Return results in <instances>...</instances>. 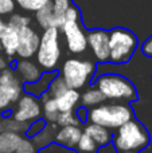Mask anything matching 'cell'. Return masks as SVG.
Wrapping results in <instances>:
<instances>
[{
	"label": "cell",
	"instance_id": "cell-39",
	"mask_svg": "<svg viewBox=\"0 0 152 153\" xmlns=\"http://www.w3.org/2000/svg\"><path fill=\"white\" fill-rule=\"evenodd\" d=\"M117 153H137V152H133V151H117Z\"/></svg>",
	"mask_w": 152,
	"mask_h": 153
},
{
	"label": "cell",
	"instance_id": "cell-18",
	"mask_svg": "<svg viewBox=\"0 0 152 153\" xmlns=\"http://www.w3.org/2000/svg\"><path fill=\"white\" fill-rule=\"evenodd\" d=\"M24 136L20 133L1 130L0 132V153H15Z\"/></svg>",
	"mask_w": 152,
	"mask_h": 153
},
{
	"label": "cell",
	"instance_id": "cell-3",
	"mask_svg": "<svg viewBox=\"0 0 152 153\" xmlns=\"http://www.w3.org/2000/svg\"><path fill=\"white\" fill-rule=\"evenodd\" d=\"M94 86L104 94L107 101L135 102L137 100L136 87L128 78L118 74H101L96 78Z\"/></svg>",
	"mask_w": 152,
	"mask_h": 153
},
{
	"label": "cell",
	"instance_id": "cell-38",
	"mask_svg": "<svg viewBox=\"0 0 152 153\" xmlns=\"http://www.w3.org/2000/svg\"><path fill=\"white\" fill-rule=\"evenodd\" d=\"M5 27H7V22H4V20H3V16L0 15V35H1L3 32H4Z\"/></svg>",
	"mask_w": 152,
	"mask_h": 153
},
{
	"label": "cell",
	"instance_id": "cell-22",
	"mask_svg": "<svg viewBox=\"0 0 152 153\" xmlns=\"http://www.w3.org/2000/svg\"><path fill=\"white\" fill-rule=\"evenodd\" d=\"M80 101H81V103H82V106H85V108H94V106L105 102L107 100H105L104 94H102L96 86H93V87H90V89H88L86 91H83Z\"/></svg>",
	"mask_w": 152,
	"mask_h": 153
},
{
	"label": "cell",
	"instance_id": "cell-15",
	"mask_svg": "<svg viewBox=\"0 0 152 153\" xmlns=\"http://www.w3.org/2000/svg\"><path fill=\"white\" fill-rule=\"evenodd\" d=\"M57 74H58V73H57L55 70H54V71H43L42 75L39 76V79H37L35 82L23 83V93H27V94L35 95V97L39 98L43 93L47 91L51 79Z\"/></svg>",
	"mask_w": 152,
	"mask_h": 153
},
{
	"label": "cell",
	"instance_id": "cell-17",
	"mask_svg": "<svg viewBox=\"0 0 152 153\" xmlns=\"http://www.w3.org/2000/svg\"><path fill=\"white\" fill-rule=\"evenodd\" d=\"M81 94L78 90L75 89H67L66 91H63L59 97L55 98L57 101V106H58L59 111H72L74 110L78 106V102H80Z\"/></svg>",
	"mask_w": 152,
	"mask_h": 153
},
{
	"label": "cell",
	"instance_id": "cell-28",
	"mask_svg": "<svg viewBox=\"0 0 152 153\" xmlns=\"http://www.w3.org/2000/svg\"><path fill=\"white\" fill-rule=\"evenodd\" d=\"M31 24V18L26 15H20V13H11L10 19L7 22V26L12 27L15 30H20L22 27H26Z\"/></svg>",
	"mask_w": 152,
	"mask_h": 153
},
{
	"label": "cell",
	"instance_id": "cell-37",
	"mask_svg": "<svg viewBox=\"0 0 152 153\" xmlns=\"http://www.w3.org/2000/svg\"><path fill=\"white\" fill-rule=\"evenodd\" d=\"M8 66H10V59L3 53H0V70L5 69V67H8Z\"/></svg>",
	"mask_w": 152,
	"mask_h": 153
},
{
	"label": "cell",
	"instance_id": "cell-23",
	"mask_svg": "<svg viewBox=\"0 0 152 153\" xmlns=\"http://www.w3.org/2000/svg\"><path fill=\"white\" fill-rule=\"evenodd\" d=\"M72 0H51V7L55 16V27H61L65 22V13L72 7Z\"/></svg>",
	"mask_w": 152,
	"mask_h": 153
},
{
	"label": "cell",
	"instance_id": "cell-19",
	"mask_svg": "<svg viewBox=\"0 0 152 153\" xmlns=\"http://www.w3.org/2000/svg\"><path fill=\"white\" fill-rule=\"evenodd\" d=\"M39 101H40V105H42L43 118L47 122H57L59 110H58V106H57L55 98L50 97V94L46 91L39 97Z\"/></svg>",
	"mask_w": 152,
	"mask_h": 153
},
{
	"label": "cell",
	"instance_id": "cell-41",
	"mask_svg": "<svg viewBox=\"0 0 152 153\" xmlns=\"http://www.w3.org/2000/svg\"><path fill=\"white\" fill-rule=\"evenodd\" d=\"M0 53H3V47H1V42H0Z\"/></svg>",
	"mask_w": 152,
	"mask_h": 153
},
{
	"label": "cell",
	"instance_id": "cell-10",
	"mask_svg": "<svg viewBox=\"0 0 152 153\" xmlns=\"http://www.w3.org/2000/svg\"><path fill=\"white\" fill-rule=\"evenodd\" d=\"M88 47L98 63L109 62V32L105 30H92L86 32Z\"/></svg>",
	"mask_w": 152,
	"mask_h": 153
},
{
	"label": "cell",
	"instance_id": "cell-13",
	"mask_svg": "<svg viewBox=\"0 0 152 153\" xmlns=\"http://www.w3.org/2000/svg\"><path fill=\"white\" fill-rule=\"evenodd\" d=\"M15 71L23 83H30L39 79L43 70L37 62H32L30 59H19L15 65Z\"/></svg>",
	"mask_w": 152,
	"mask_h": 153
},
{
	"label": "cell",
	"instance_id": "cell-26",
	"mask_svg": "<svg viewBox=\"0 0 152 153\" xmlns=\"http://www.w3.org/2000/svg\"><path fill=\"white\" fill-rule=\"evenodd\" d=\"M30 124H23V122L16 121L12 117H7V118H3V130H11V132H16L24 134L28 128Z\"/></svg>",
	"mask_w": 152,
	"mask_h": 153
},
{
	"label": "cell",
	"instance_id": "cell-36",
	"mask_svg": "<svg viewBox=\"0 0 152 153\" xmlns=\"http://www.w3.org/2000/svg\"><path fill=\"white\" fill-rule=\"evenodd\" d=\"M96 153H117V149L115 148V145H113L112 143H109V144H107V145L100 146Z\"/></svg>",
	"mask_w": 152,
	"mask_h": 153
},
{
	"label": "cell",
	"instance_id": "cell-29",
	"mask_svg": "<svg viewBox=\"0 0 152 153\" xmlns=\"http://www.w3.org/2000/svg\"><path fill=\"white\" fill-rule=\"evenodd\" d=\"M50 0H15V3L22 8L23 11H28V12H35L40 7H43L45 4Z\"/></svg>",
	"mask_w": 152,
	"mask_h": 153
},
{
	"label": "cell",
	"instance_id": "cell-34",
	"mask_svg": "<svg viewBox=\"0 0 152 153\" xmlns=\"http://www.w3.org/2000/svg\"><path fill=\"white\" fill-rule=\"evenodd\" d=\"M75 114H77L78 120L81 121V124H83V122L88 121V108H85V106H77V109H74Z\"/></svg>",
	"mask_w": 152,
	"mask_h": 153
},
{
	"label": "cell",
	"instance_id": "cell-32",
	"mask_svg": "<svg viewBox=\"0 0 152 153\" xmlns=\"http://www.w3.org/2000/svg\"><path fill=\"white\" fill-rule=\"evenodd\" d=\"M39 149L35 146V144L31 141V138L28 137H23L19 144L18 149L15 151V153H38Z\"/></svg>",
	"mask_w": 152,
	"mask_h": 153
},
{
	"label": "cell",
	"instance_id": "cell-20",
	"mask_svg": "<svg viewBox=\"0 0 152 153\" xmlns=\"http://www.w3.org/2000/svg\"><path fill=\"white\" fill-rule=\"evenodd\" d=\"M57 129H58L57 122H47V125L38 134L31 137V141L35 144V146L38 149L45 148V146H47L48 144H51L54 141V136H55Z\"/></svg>",
	"mask_w": 152,
	"mask_h": 153
},
{
	"label": "cell",
	"instance_id": "cell-21",
	"mask_svg": "<svg viewBox=\"0 0 152 153\" xmlns=\"http://www.w3.org/2000/svg\"><path fill=\"white\" fill-rule=\"evenodd\" d=\"M35 20L38 26L43 30L48 27H55V16H54L53 7H51V0L43 7H40L38 11H35Z\"/></svg>",
	"mask_w": 152,
	"mask_h": 153
},
{
	"label": "cell",
	"instance_id": "cell-16",
	"mask_svg": "<svg viewBox=\"0 0 152 153\" xmlns=\"http://www.w3.org/2000/svg\"><path fill=\"white\" fill-rule=\"evenodd\" d=\"M83 133H86V134L97 144L98 148L102 145H107V144L112 143V133H110V130L108 129V128L102 126V125L89 122V124H86L85 128H83Z\"/></svg>",
	"mask_w": 152,
	"mask_h": 153
},
{
	"label": "cell",
	"instance_id": "cell-6",
	"mask_svg": "<svg viewBox=\"0 0 152 153\" xmlns=\"http://www.w3.org/2000/svg\"><path fill=\"white\" fill-rule=\"evenodd\" d=\"M94 71H96V65L92 61L69 58L62 63L59 75L66 82L67 87L80 90L83 86H86V83H89Z\"/></svg>",
	"mask_w": 152,
	"mask_h": 153
},
{
	"label": "cell",
	"instance_id": "cell-4",
	"mask_svg": "<svg viewBox=\"0 0 152 153\" xmlns=\"http://www.w3.org/2000/svg\"><path fill=\"white\" fill-rule=\"evenodd\" d=\"M58 27H48L40 35L39 46L37 50V63L43 71H54L61 62V42Z\"/></svg>",
	"mask_w": 152,
	"mask_h": 153
},
{
	"label": "cell",
	"instance_id": "cell-8",
	"mask_svg": "<svg viewBox=\"0 0 152 153\" xmlns=\"http://www.w3.org/2000/svg\"><path fill=\"white\" fill-rule=\"evenodd\" d=\"M59 31L63 34L66 47L72 54H83L88 50V40L86 32L82 28L81 19H65L63 24L59 27Z\"/></svg>",
	"mask_w": 152,
	"mask_h": 153
},
{
	"label": "cell",
	"instance_id": "cell-14",
	"mask_svg": "<svg viewBox=\"0 0 152 153\" xmlns=\"http://www.w3.org/2000/svg\"><path fill=\"white\" fill-rule=\"evenodd\" d=\"M0 42H1L3 54H4L10 61H12L16 56V51H18V45H19L18 30L7 26L4 32L0 35Z\"/></svg>",
	"mask_w": 152,
	"mask_h": 153
},
{
	"label": "cell",
	"instance_id": "cell-5",
	"mask_svg": "<svg viewBox=\"0 0 152 153\" xmlns=\"http://www.w3.org/2000/svg\"><path fill=\"white\" fill-rule=\"evenodd\" d=\"M137 48V38L125 28H115L109 32V62L125 63L133 56Z\"/></svg>",
	"mask_w": 152,
	"mask_h": 153
},
{
	"label": "cell",
	"instance_id": "cell-35",
	"mask_svg": "<svg viewBox=\"0 0 152 153\" xmlns=\"http://www.w3.org/2000/svg\"><path fill=\"white\" fill-rule=\"evenodd\" d=\"M142 51L145 56L148 58H152V35L143 43V47H142Z\"/></svg>",
	"mask_w": 152,
	"mask_h": 153
},
{
	"label": "cell",
	"instance_id": "cell-27",
	"mask_svg": "<svg viewBox=\"0 0 152 153\" xmlns=\"http://www.w3.org/2000/svg\"><path fill=\"white\" fill-rule=\"evenodd\" d=\"M58 126H66V125H81V121L78 120L74 110L72 111H59L57 118Z\"/></svg>",
	"mask_w": 152,
	"mask_h": 153
},
{
	"label": "cell",
	"instance_id": "cell-40",
	"mask_svg": "<svg viewBox=\"0 0 152 153\" xmlns=\"http://www.w3.org/2000/svg\"><path fill=\"white\" fill-rule=\"evenodd\" d=\"M3 130V117L0 116V132Z\"/></svg>",
	"mask_w": 152,
	"mask_h": 153
},
{
	"label": "cell",
	"instance_id": "cell-33",
	"mask_svg": "<svg viewBox=\"0 0 152 153\" xmlns=\"http://www.w3.org/2000/svg\"><path fill=\"white\" fill-rule=\"evenodd\" d=\"M16 3L15 0H0V15H11L15 11Z\"/></svg>",
	"mask_w": 152,
	"mask_h": 153
},
{
	"label": "cell",
	"instance_id": "cell-12",
	"mask_svg": "<svg viewBox=\"0 0 152 153\" xmlns=\"http://www.w3.org/2000/svg\"><path fill=\"white\" fill-rule=\"evenodd\" d=\"M83 130L80 128V125H66V126H59L54 136V141L57 144H61L67 148H74L77 146V143L80 137L82 136Z\"/></svg>",
	"mask_w": 152,
	"mask_h": 153
},
{
	"label": "cell",
	"instance_id": "cell-1",
	"mask_svg": "<svg viewBox=\"0 0 152 153\" xmlns=\"http://www.w3.org/2000/svg\"><path fill=\"white\" fill-rule=\"evenodd\" d=\"M133 117V109L128 102H102L88 111L89 122L116 130Z\"/></svg>",
	"mask_w": 152,
	"mask_h": 153
},
{
	"label": "cell",
	"instance_id": "cell-9",
	"mask_svg": "<svg viewBox=\"0 0 152 153\" xmlns=\"http://www.w3.org/2000/svg\"><path fill=\"white\" fill-rule=\"evenodd\" d=\"M12 118L23 124H31L42 117V105L38 97L31 94H22L16 101V108L12 111Z\"/></svg>",
	"mask_w": 152,
	"mask_h": 153
},
{
	"label": "cell",
	"instance_id": "cell-30",
	"mask_svg": "<svg viewBox=\"0 0 152 153\" xmlns=\"http://www.w3.org/2000/svg\"><path fill=\"white\" fill-rule=\"evenodd\" d=\"M38 153H80V152L74 148H67V146H63L61 144H57L55 141H53L47 146L39 149Z\"/></svg>",
	"mask_w": 152,
	"mask_h": 153
},
{
	"label": "cell",
	"instance_id": "cell-11",
	"mask_svg": "<svg viewBox=\"0 0 152 153\" xmlns=\"http://www.w3.org/2000/svg\"><path fill=\"white\" fill-rule=\"evenodd\" d=\"M18 34H19V45H18V51H16V56L19 59H31L37 54L40 35L31 26L22 27L20 30H18Z\"/></svg>",
	"mask_w": 152,
	"mask_h": 153
},
{
	"label": "cell",
	"instance_id": "cell-31",
	"mask_svg": "<svg viewBox=\"0 0 152 153\" xmlns=\"http://www.w3.org/2000/svg\"><path fill=\"white\" fill-rule=\"evenodd\" d=\"M47 125V121H46L45 118H38V120H35V121H32L31 124L28 125V128H27V130H26V137H28V138H31V137H34L35 134H38V133L40 132V130L43 129V128Z\"/></svg>",
	"mask_w": 152,
	"mask_h": 153
},
{
	"label": "cell",
	"instance_id": "cell-7",
	"mask_svg": "<svg viewBox=\"0 0 152 153\" xmlns=\"http://www.w3.org/2000/svg\"><path fill=\"white\" fill-rule=\"evenodd\" d=\"M23 94V82L10 66L0 70V113L10 111Z\"/></svg>",
	"mask_w": 152,
	"mask_h": 153
},
{
	"label": "cell",
	"instance_id": "cell-25",
	"mask_svg": "<svg viewBox=\"0 0 152 153\" xmlns=\"http://www.w3.org/2000/svg\"><path fill=\"white\" fill-rule=\"evenodd\" d=\"M75 149L80 153H96L98 146H97V144L86 133H82V136L80 137V140L77 143Z\"/></svg>",
	"mask_w": 152,
	"mask_h": 153
},
{
	"label": "cell",
	"instance_id": "cell-24",
	"mask_svg": "<svg viewBox=\"0 0 152 153\" xmlns=\"http://www.w3.org/2000/svg\"><path fill=\"white\" fill-rule=\"evenodd\" d=\"M67 89H69V87H67L66 82L63 81V78H62L61 75L57 74L53 79H51L50 85H48L47 93L50 94V97L57 98V97H59V95H61L63 91H66Z\"/></svg>",
	"mask_w": 152,
	"mask_h": 153
},
{
	"label": "cell",
	"instance_id": "cell-2",
	"mask_svg": "<svg viewBox=\"0 0 152 153\" xmlns=\"http://www.w3.org/2000/svg\"><path fill=\"white\" fill-rule=\"evenodd\" d=\"M150 132L147 128L132 118L116 129L112 134V144L117 151H133L140 152L150 145Z\"/></svg>",
	"mask_w": 152,
	"mask_h": 153
}]
</instances>
